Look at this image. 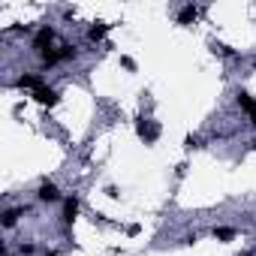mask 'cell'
<instances>
[{"mask_svg":"<svg viewBox=\"0 0 256 256\" xmlns=\"http://www.w3.org/2000/svg\"><path fill=\"white\" fill-rule=\"evenodd\" d=\"M136 133H139L145 142H157V136H160V126H157L154 120H145V118H139V124H136Z\"/></svg>","mask_w":256,"mask_h":256,"instance_id":"1","label":"cell"},{"mask_svg":"<svg viewBox=\"0 0 256 256\" xmlns=\"http://www.w3.org/2000/svg\"><path fill=\"white\" fill-rule=\"evenodd\" d=\"M235 100H238V106H241V108L250 114V124L256 126V100H253L247 90H238V96H235Z\"/></svg>","mask_w":256,"mask_h":256,"instance_id":"2","label":"cell"},{"mask_svg":"<svg viewBox=\"0 0 256 256\" xmlns=\"http://www.w3.org/2000/svg\"><path fill=\"white\" fill-rule=\"evenodd\" d=\"M52 40H54V30H52V28L46 24V28H40V34L34 36V48H36V52L42 54V52H46V46H48Z\"/></svg>","mask_w":256,"mask_h":256,"instance_id":"3","label":"cell"},{"mask_svg":"<svg viewBox=\"0 0 256 256\" xmlns=\"http://www.w3.org/2000/svg\"><path fill=\"white\" fill-rule=\"evenodd\" d=\"M36 196H40V202H58V199H60V190H58L52 181H42Z\"/></svg>","mask_w":256,"mask_h":256,"instance_id":"4","label":"cell"},{"mask_svg":"<svg viewBox=\"0 0 256 256\" xmlns=\"http://www.w3.org/2000/svg\"><path fill=\"white\" fill-rule=\"evenodd\" d=\"M76 214H78V199L76 196H70L66 202H64V226H72V220H76Z\"/></svg>","mask_w":256,"mask_h":256,"instance_id":"5","label":"cell"},{"mask_svg":"<svg viewBox=\"0 0 256 256\" xmlns=\"http://www.w3.org/2000/svg\"><path fill=\"white\" fill-rule=\"evenodd\" d=\"M18 88H30V90L36 94V90L46 88V84H42V76H36V72H24V76L18 78Z\"/></svg>","mask_w":256,"mask_h":256,"instance_id":"6","label":"cell"},{"mask_svg":"<svg viewBox=\"0 0 256 256\" xmlns=\"http://www.w3.org/2000/svg\"><path fill=\"white\" fill-rule=\"evenodd\" d=\"M34 96H36V102H42V106H54V102L60 100V94H58L54 88H40Z\"/></svg>","mask_w":256,"mask_h":256,"instance_id":"7","label":"cell"},{"mask_svg":"<svg viewBox=\"0 0 256 256\" xmlns=\"http://www.w3.org/2000/svg\"><path fill=\"white\" fill-rule=\"evenodd\" d=\"M108 28H112V24H102V22H100V24H94V28L88 30V40H94V42H100V40H102V36L108 34Z\"/></svg>","mask_w":256,"mask_h":256,"instance_id":"8","label":"cell"},{"mask_svg":"<svg viewBox=\"0 0 256 256\" xmlns=\"http://www.w3.org/2000/svg\"><path fill=\"white\" fill-rule=\"evenodd\" d=\"M22 214H24V208H10V211L4 214V226H6V229H12V226L18 223V217H22Z\"/></svg>","mask_w":256,"mask_h":256,"instance_id":"9","label":"cell"},{"mask_svg":"<svg viewBox=\"0 0 256 256\" xmlns=\"http://www.w3.org/2000/svg\"><path fill=\"white\" fill-rule=\"evenodd\" d=\"M196 12H199L196 6H184V10L178 12V24H190V22L196 18Z\"/></svg>","mask_w":256,"mask_h":256,"instance_id":"10","label":"cell"},{"mask_svg":"<svg viewBox=\"0 0 256 256\" xmlns=\"http://www.w3.org/2000/svg\"><path fill=\"white\" fill-rule=\"evenodd\" d=\"M214 238H220V241H232V238H235V229H214Z\"/></svg>","mask_w":256,"mask_h":256,"instance_id":"11","label":"cell"},{"mask_svg":"<svg viewBox=\"0 0 256 256\" xmlns=\"http://www.w3.org/2000/svg\"><path fill=\"white\" fill-rule=\"evenodd\" d=\"M199 145H202L199 136H187V139H184V148H187V151H193V148H199Z\"/></svg>","mask_w":256,"mask_h":256,"instance_id":"12","label":"cell"},{"mask_svg":"<svg viewBox=\"0 0 256 256\" xmlns=\"http://www.w3.org/2000/svg\"><path fill=\"white\" fill-rule=\"evenodd\" d=\"M120 64H124L126 70H136V60H133V58H120Z\"/></svg>","mask_w":256,"mask_h":256,"instance_id":"13","label":"cell"},{"mask_svg":"<svg viewBox=\"0 0 256 256\" xmlns=\"http://www.w3.org/2000/svg\"><path fill=\"white\" fill-rule=\"evenodd\" d=\"M18 250H22V253H24V256H30V253H34V250H36V247H34V244H22V247H18Z\"/></svg>","mask_w":256,"mask_h":256,"instance_id":"14","label":"cell"},{"mask_svg":"<svg viewBox=\"0 0 256 256\" xmlns=\"http://www.w3.org/2000/svg\"><path fill=\"white\" fill-rule=\"evenodd\" d=\"M46 256H54V253H46Z\"/></svg>","mask_w":256,"mask_h":256,"instance_id":"15","label":"cell"}]
</instances>
